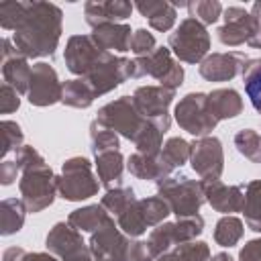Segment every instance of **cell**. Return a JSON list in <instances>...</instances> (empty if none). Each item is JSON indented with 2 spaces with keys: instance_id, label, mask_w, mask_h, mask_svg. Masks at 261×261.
Segmentation results:
<instances>
[{
  "instance_id": "cell-1",
  "label": "cell",
  "mask_w": 261,
  "mask_h": 261,
  "mask_svg": "<svg viewBox=\"0 0 261 261\" xmlns=\"http://www.w3.org/2000/svg\"><path fill=\"white\" fill-rule=\"evenodd\" d=\"M0 27L27 59L51 57L63 33V12L53 2H2Z\"/></svg>"
},
{
  "instance_id": "cell-2",
  "label": "cell",
  "mask_w": 261,
  "mask_h": 261,
  "mask_svg": "<svg viewBox=\"0 0 261 261\" xmlns=\"http://www.w3.org/2000/svg\"><path fill=\"white\" fill-rule=\"evenodd\" d=\"M16 165L20 169V198L29 212L37 214L45 208H49L57 194V175L53 169L45 163L43 155L31 147L22 145L16 151Z\"/></svg>"
},
{
  "instance_id": "cell-3",
  "label": "cell",
  "mask_w": 261,
  "mask_h": 261,
  "mask_svg": "<svg viewBox=\"0 0 261 261\" xmlns=\"http://www.w3.org/2000/svg\"><path fill=\"white\" fill-rule=\"evenodd\" d=\"M88 247L96 261H155L147 241L124 234L114 218L92 232Z\"/></svg>"
},
{
  "instance_id": "cell-4",
  "label": "cell",
  "mask_w": 261,
  "mask_h": 261,
  "mask_svg": "<svg viewBox=\"0 0 261 261\" xmlns=\"http://www.w3.org/2000/svg\"><path fill=\"white\" fill-rule=\"evenodd\" d=\"M224 24L216 31L218 41L226 47L251 45L261 49V2H253L251 10L243 6H228L222 10Z\"/></svg>"
},
{
  "instance_id": "cell-5",
  "label": "cell",
  "mask_w": 261,
  "mask_h": 261,
  "mask_svg": "<svg viewBox=\"0 0 261 261\" xmlns=\"http://www.w3.org/2000/svg\"><path fill=\"white\" fill-rule=\"evenodd\" d=\"M157 196H161L169 208L171 214L177 218L186 216H196L206 202L204 192H202V181H196L188 175H169L165 179L157 181Z\"/></svg>"
},
{
  "instance_id": "cell-6",
  "label": "cell",
  "mask_w": 261,
  "mask_h": 261,
  "mask_svg": "<svg viewBox=\"0 0 261 261\" xmlns=\"http://www.w3.org/2000/svg\"><path fill=\"white\" fill-rule=\"evenodd\" d=\"M100 181L86 157H69L63 161L61 175H57V194L67 202H82L98 194Z\"/></svg>"
},
{
  "instance_id": "cell-7",
  "label": "cell",
  "mask_w": 261,
  "mask_h": 261,
  "mask_svg": "<svg viewBox=\"0 0 261 261\" xmlns=\"http://www.w3.org/2000/svg\"><path fill=\"white\" fill-rule=\"evenodd\" d=\"M169 51L184 63H202L210 49V35L206 27L188 16L169 35Z\"/></svg>"
},
{
  "instance_id": "cell-8",
  "label": "cell",
  "mask_w": 261,
  "mask_h": 261,
  "mask_svg": "<svg viewBox=\"0 0 261 261\" xmlns=\"http://www.w3.org/2000/svg\"><path fill=\"white\" fill-rule=\"evenodd\" d=\"M202 232H204V218L200 214L186 216V218H177L175 222H161L159 226H155L147 239V245L153 257L157 259L159 255L171 251L181 243L196 241V237H200Z\"/></svg>"
},
{
  "instance_id": "cell-9",
  "label": "cell",
  "mask_w": 261,
  "mask_h": 261,
  "mask_svg": "<svg viewBox=\"0 0 261 261\" xmlns=\"http://www.w3.org/2000/svg\"><path fill=\"white\" fill-rule=\"evenodd\" d=\"M173 116H175V122L179 124V128L190 133L196 139L208 137L214 130V126L218 124V120L210 112L208 94H204V92H190V94H186L175 104Z\"/></svg>"
},
{
  "instance_id": "cell-10",
  "label": "cell",
  "mask_w": 261,
  "mask_h": 261,
  "mask_svg": "<svg viewBox=\"0 0 261 261\" xmlns=\"http://www.w3.org/2000/svg\"><path fill=\"white\" fill-rule=\"evenodd\" d=\"M135 77H155L159 86L177 90L184 84V67L173 59L169 47H155L143 57H135Z\"/></svg>"
},
{
  "instance_id": "cell-11",
  "label": "cell",
  "mask_w": 261,
  "mask_h": 261,
  "mask_svg": "<svg viewBox=\"0 0 261 261\" xmlns=\"http://www.w3.org/2000/svg\"><path fill=\"white\" fill-rule=\"evenodd\" d=\"M135 77V61L128 57H120L114 53H106L98 65L84 77L90 88L94 90V96L100 98L114 88H118L122 82Z\"/></svg>"
},
{
  "instance_id": "cell-12",
  "label": "cell",
  "mask_w": 261,
  "mask_h": 261,
  "mask_svg": "<svg viewBox=\"0 0 261 261\" xmlns=\"http://www.w3.org/2000/svg\"><path fill=\"white\" fill-rule=\"evenodd\" d=\"M96 120L128 141L135 139V135L141 130V126L145 122V118L141 116V112L137 110V106L133 102V96H120V98L104 104L98 110Z\"/></svg>"
},
{
  "instance_id": "cell-13",
  "label": "cell",
  "mask_w": 261,
  "mask_h": 261,
  "mask_svg": "<svg viewBox=\"0 0 261 261\" xmlns=\"http://www.w3.org/2000/svg\"><path fill=\"white\" fill-rule=\"evenodd\" d=\"M175 98V90L163 88V86H139L133 92V102L143 118L153 120L163 133L171 126V116L167 108L171 106Z\"/></svg>"
},
{
  "instance_id": "cell-14",
  "label": "cell",
  "mask_w": 261,
  "mask_h": 261,
  "mask_svg": "<svg viewBox=\"0 0 261 261\" xmlns=\"http://www.w3.org/2000/svg\"><path fill=\"white\" fill-rule=\"evenodd\" d=\"M45 247L61 261H96L90 247L84 243L82 232L67 222H57L47 232Z\"/></svg>"
},
{
  "instance_id": "cell-15",
  "label": "cell",
  "mask_w": 261,
  "mask_h": 261,
  "mask_svg": "<svg viewBox=\"0 0 261 261\" xmlns=\"http://www.w3.org/2000/svg\"><path fill=\"white\" fill-rule=\"evenodd\" d=\"M108 51L100 49L94 39L90 35H73L67 39L65 43V51H63V61L65 67L80 77H86L96 65L98 61L106 55Z\"/></svg>"
},
{
  "instance_id": "cell-16",
  "label": "cell",
  "mask_w": 261,
  "mask_h": 261,
  "mask_svg": "<svg viewBox=\"0 0 261 261\" xmlns=\"http://www.w3.org/2000/svg\"><path fill=\"white\" fill-rule=\"evenodd\" d=\"M61 96H63V84L59 82V75L53 69V65H49L47 61L33 63V75H31L27 100L33 106L45 108L61 102Z\"/></svg>"
},
{
  "instance_id": "cell-17",
  "label": "cell",
  "mask_w": 261,
  "mask_h": 261,
  "mask_svg": "<svg viewBox=\"0 0 261 261\" xmlns=\"http://www.w3.org/2000/svg\"><path fill=\"white\" fill-rule=\"evenodd\" d=\"M192 169L202 179H220L224 171V151L218 137H202L192 143Z\"/></svg>"
},
{
  "instance_id": "cell-18",
  "label": "cell",
  "mask_w": 261,
  "mask_h": 261,
  "mask_svg": "<svg viewBox=\"0 0 261 261\" xmlns=\"http://www.w3.org/2000/svg\"><path fill=\"white\" fill-rule=\"evenodd\" d=\"M247 59L249 57L245 53H241V51L208 53L202 59L198 71L206 82H230L243 71Z\"/></svg>"
},
{
  "instance_id": "cell-19",
  "label": "cell",
  "mask_w": 261,
  "mask_h": 261,
  "mask_svg": "<svg viewBox=\"0 0 261 261\" xmlns=\"http://www.w3.org/2000/svg\"><path fill=\"white\" fill-rule=\"evenodd\" d=\"M202 192L206 202L222 214L241 212L245 204V190L243 186H226L220 179H202Z\"/></svg>"
},
{
  "instance_id": "cell-20",
  "label": "cell",
  "mask_w": 261,
  "mask_h": 261,
  "mask_svg": "<svg viewBox=\"0 0 261 261\" xmlns=\"http://www.w3.org/2000/svg\"><path fill=\"white\" fill-rule=\"evenodd\" d=\"M133 8L135 6L126 0H104V2L90 0L84 4V16H86V22L92 29H96L100 24L126 20L130 16Z\"/></svg>"
},
{
  "instance_id": "cell-21",
  "label": "cell",
  "mask_w": 261,
  "mask_h": 261,
  "mask_svg": "<svg viewBox=\"0 0 261 261\" xmlns=\"http://www.w3.org/2000/svg\"><path fill=\"white\" fill-rule=\"evenodd\" d=\"M90 37L94 43L108 51V53H126L130 51V41H133V31L124 22H108L92 29Z\"/></svg>"
},
{
  "instance_id": "cell-22",
  "label": "cell",
  "mask_w": 261,
  "mask_h": 261,
  "mask_svg": "<svg viewBox=\"0 0 261 261\" xmlns=\"http://www.w3.org/2000/svg\"><path fill=\"white\" fill-rule=\"evenodd\" d=\"M126 169L130 171V175H135L139 179H145V181L165 179L173 171V167L161 155L149 157V155H143V153H133L126 159Z\"/></svg>"
},
{
  "instance_id": "cell-23",
  "label": "cell",
  "mask_w": 261,
  "mask_h": 261,
  "mask_svg": "<svg viewBox=\"0 0 261 261\" xmlns=\"http://www.w3.org/2000/svg\"><path fill=\"white\" fill-rule=\"evenodd\" d=\"M208 106L216 120H226L243 112V98L232 88H218L208 94Z\"/></svg>"
},
{
  "instance_id": "cell-24",
  "label": "cell",
  "mask_w": 261,
  "mask_h": 261,
  "mask_svg": "<svg viewBox=\"0 0 261 261\" xmlns=\"http://www.w3.org/2000/svg\"><path fill=\"white\" fill-rule=\"evenodd\" d=\"M135 8L149 20L151 29H155L159 33L171 31V27L175 24V18H177V8L171 2L149 0V2H137Z\"/></svg>"
},
{
  "instance_id": "cell-25",
  "label": "cell",
  "mask_w": 261,
  "mask_h": 261,
  "mask_svg": "<svg viewBox=\"0 0 261 261\" xmlns=\"http://www.w3.org/2000/svg\"><path fill=\"white\" fill-rule=\"evenodd\" d=\"M112 216L108 214V210L102 204H88V206L71 210L69 216H67V224L73 226L80 232H96Z\"/></svg>"
},
{
  "instance_id": "cell-26",
  "label": "cell",
  "mask_w": 261,
  "mask_h": 261,
  "mask_svg": "<svg viewBox=\"0 0 261 261\" xmlns=\"http://www.w3.org/2000/svg\"><path fill=\"white\" fill-rule=\"evenodd\" d=\"M31 75H33V65H29V59L22 57L20 53L2 61V77H4V84H8L10 88H14L18 94H27L29 92Z\"/></svg>"
},
{
  "instance_id": "cell-27",
  "label": "cell",
  "mask_w": 261,
  "mask_h": 261,
  "mask_svg": "<svg viewBox=\"0 0 261 261\" xmlns=\"http://www.w3.org/2000/svg\"><path fill=\"white\" fill-rule=\"evenodd\" d=\"M96 171H98L100 186H104L106 190L118 188L122 171H124L122 153L120 151H106V153L96 155Z\"/></svg>"
},
{
  "instance_id": "cell-28",
  "label": "cell",
  "mask_w": 261,
  "mask_h": 261,
  "mask_svg": "<svg viewBox=\"0 0 261 261\" xmlns=\"http://www.w3.org/2000/svg\"><path fill=\"white\" fill-rule=\"evenodd\" d=\"M27 212L29 210H27L22 198H4L0 202V234L10 237V234L18 232L24 224Z\"/></svg>"
},
{
  "instance_id": "cell-29",
  "label": "cell",
  "mask_w": 261,
  "mask_h": 261,
  "mask_svg": "<svg viewBox=\"0 0 261 261\" xmlns=\"http://www.w3.org/2000/svg\"><path fill=\"white\" fill-rule=\"evenodd\" d=\"M96 100L94 90L90 88V84L84 77H75V80H65L63 82V96H61V104L69 106V108H90L92 102Z\"/></svg>"
},
{
  "instance_id": "cell-30",
  "label": "cell",
  "mask_w": 261,
  "mask_h": 261,
  "mask_svg": "<svg viewBox=\"0 0 261 261\" xmlns=\"http://www.w3.org/2000/svg\"><path fill=\"white\" fill-rule=\"evenodd\" d=\"M163 130L149 118H145L141 130L135 135L133 139V145L137 147V153H143V155H149V157H157L161 155V149H163Z\"/></svg>"
},
{
  "instance_id": "cell-31",
  "label": "cell",
  "mask_w": 261,
  "mask_h": 261,
  "mask_svg": "<svg viewBox=\"0 0 261 261\" xmlns=\"http://www.w3.org/2000/svg\"><path fill=\"white\" fill-rule=\"evenodd\" d=\"M114 220H116L118 228H120L124 234L133 237V239H139V237L145 234L147 228H149L147 222H145V218H143V214H141L139 198H135L133 202H128V204L114 216Z\"/></svg>"
},
{
  "instance_id": "cell-32",
  "label": "cell",
  "mask_w": 261,
  "mask_h": 261,
  "mask_svg": "<svg viewBox=\"0 0 261 261\" xmlns=\"http://www.w3.org/2000/svg\"><path fill=\"white\" fill-rule=\"evenodd\" d=\"M245 224L253 232H261V179H253L245 188V204L243 210Z\"/></svg>"
},
{
  "instance_id": "cell-33",
  "label": "cell",
  "mask_w": 261,
  "mask_h": 261,
  "mask_svg": "<svg viewBox=\"0 0 261 261\" xmlns=\"http://www.w3.org/2000/svg\"><path fill=\"white\" fill-rule=\"evenodd\" d=\"M243 232H245L243 220L232 214H224L214 226V241L220 247H234L243 239Z\"/></svg>"
},
{
  "instance_id": "cell-34",
  "label": "cell",
  "mask_w": 261,
  "mask_h": 261,
  "mask_svg": "<svg viewBox=\"0 0 261 261\" xmlns=\"http://www.w3.org/2000/svg\"><path fill=\"white\" fill-rule=\"evenodd\" d=\"M243 84H245V92L253 104V108L261 114V57L257 59H247L243 71Z\"/></svg>"
},
{
  "instance_id": "cell-35",
  "label": "cell",
  "mask_w": 261,
  "mask_h": 261,
  "mask_svg": "<svg viewBox=\"0 0 261 261\" xmlns=\"http://www.w3.org/2000/svg\"><path fill=\"white\" fill-rule=\"evenodd\" d=\"M90 145H92L90 149H92L94 157L100 155V153H106V151H120L118 149L120 147L118 135L114 130H110L108 126L100 124L96 118L90 124Z\"/></svg>"
},
{
  "instance_id": "cell-36",
  "label": "cell",
  "mask_w": 261,
  "mask_h": 261,
  "mask_svg": "<svg viewBox=\"0 0 261 261\" xmlns=\"http://www.w3.org/2000/svg\"><path fill=\"white\" fill-rule=\"evenodd\" d=\"M237 151L251 163H261V135L253 128H241L234 135Z\"/></svg>"
},
{
  "instance_id": "cell-37",
  "label": "cell",
  "mask_w": 261,
  "mask_h": 261,
  "mask_svg": "<svg viewBox=\"0 0 261 261\" xmlns=\"http://www.w3.org/2000/svg\"><path fill=\"white\" fill-rule=\"evenodd\" d=\"M139 206H141V214H143V218H145V222H147L149 228L151 226H159L171 214L169 204L161 196L143 198V200H139Z\"/></svg>"
},
{
  "instance_id": "cell-38",
  "label": "cell",
  "mask_w": 261,
  "mask_h": 261,
  "mask_svg": "<svg viewBox=\"0 0 261 261\" xmlns=\"http://www.w3.org/2000/svg\"><path fill=\"white\" fill-rule=\"evenodd\" d=\"M161 157L175 169V167H181L184 163L190 161L192 157V143H188L186 139L181 137H171L163 143V149H161Z\"/></svg>"
},
{
  "instance_id": "cell-39",
  "label": "cell",
  "mask_w": 261,
  "mask_h": 261,
  "mask_svg": "<svg viewBox=\"0 0 261 261\" xmlns=\"http://www.w3.org/2000/svg\"><path fill=\"white\" fill-rule=\"evenodd\" d=\"M188 10L192 18L200 20L206 27V24H214L222 16L224 8L218 0H194V2H188Z\"/></svg>"
},
{
  "instance_id": "cell-40",
  "label": "cell",
  "mask_w": 261,
  "mask_h": 261,
  "mask_svg": "<svg viewBox=\"0 0 261 261\" xmlns=\"http://www.w3.org/2000/svg\"><path fill=\"white\" fill-rule=\"evenodd\" d=\"M0 128H2V139H4V145H2L0 155L6 157L8 153H16L22 147V139H24L20 124L14 122V120H2Z\"/></svg>"
},
{
  "instance_id": "cell-41",
  "label": "cell",
  "mask_w": 261,
  "mask_h": 261,
  "mask_svg": "<svg viewBox=\"0 0 261 261\" xmlns=\"http://www.w3.org/2000/svg\"><path fill=\"white\" fill-rule=\"evenodd\" d=\"M175 255L181 261H212L210 255V247L204 241H190V243H181L177 247H173Z\"/></svg>"
},
{
  "instance_id": "cell-42",
  "label": "cell",
  "mask_w": 261,
  "mask_h": 261,
  "mask_svg": "<svg viewBox=\"0 0 261 261\" xmlns=\"http://www.w3.org/2000/svg\"><path fill=\"white\" fill-rule=\"evenodd\" d=\"M155 49V37L147 31V29H137L133 33V41H130V51L137 57H143L147 53H151Z\"/></svg>"
},
{
  "instance_id": "cell-43",
  "label": "cell",
  "mask_w": 261,
  "mask_h": 261,
  "mask_svg": "<svg viewBox=\"0 0 261 261\" xmlns=\"http://www.w3.org/2000/svg\"><path fill=\"white\" fill-rule=\"evenodd\" d=\"M18 106H20L18 92L14 88H10L8 84H2V88H0V112L10 114V112L18 110Z\"/></svg>"
},
{
  "instance_id": "cell-44",
  "label": "cell",
  "mask_w": 261,
  "mask_h": 261,
  "mask_svg": "<svg viewBox=\"0 0 261 261\" xmlns=\"http://www.w3.org/2000/svg\"><path fill=\"white\" fill-rule=\"evenodd\" d=\"M239 261H261V237L245 243L239 251Z\"/></svg>"
},
{
  "instance_id": "cell-45",
  "label": "cell",
  "mask_w": 261,
  "mask_h": 261,
  "mask_svg": "<svg viewBox=\"0 0 261 261\" xmlns=\"http://www.w3.org/2000/svg\"><path fill=\"white\" fill-rule=\"evenodd\" d=\"M20 173V169H18V165H16V161H2L0 163V184L2 186H10V184H14V179H16V175Z\"/></svg>"
},
{
  "instance_id": "cell-46",
  "label": "cell",
  "mask_w": 261,
  "mask_h": 261,
  "mask_svg": "<svg viewBox=\"0 0 261 261\" xmlns=\"http://www.w3.org/2000/svg\"><path fill=\"white\" fill-rule=\"evenodd\" d=\"M24 255H27V251L22 247H8L2 253V261H22Z\"/></svg>"
},
{
  "instance_id": "cell-47",
  "label": "cell",
  "mask_w": 261,
  "mask_h": 261,
  "mask_svg": "<svg viewBox=\"0 0 261 261\" xmlns=\"http://www.w3.org/2000/svg\"><path fill=\"white\" fill-rule=\"evenodd\" d=\"M22 261H61V259L47 251V253H27Z\"/></svg>"
},
{
  "instance_id": "cell-48",
  "label": "cell",
  "mask_w": 261,
  "mask_h": 261,
  "mask_svg": "<svg viewBox=\"0 0 261 261\" xmlns=\"http://www.w3.org/2000/svg\"><path fill=\"white\" fill-rule=\"evenodd\" d=\"M155 261H181L177 255H175V251L171 249V251H167V253H163V255H159Z\"/></svg>"
},
{
  "instance_id": "cell-49",
  "label": "cell",
  "mask_w": 261,
  "mask_h": 261,
  "mask_svg": "<svg viewBox=\"0 0 261 261\" xmlns=\"http://www.w3.org/2000/svg\"><path fill=\"white\" fill-rule=\"evenodd\" d=\"M212 261H234L228 253H216V255H212Z\"/></svg>"
}]
</instances>
